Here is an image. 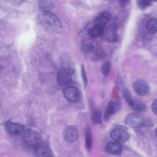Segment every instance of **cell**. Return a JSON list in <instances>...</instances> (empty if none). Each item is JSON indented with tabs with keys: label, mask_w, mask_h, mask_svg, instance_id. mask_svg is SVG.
<instances>
[{
	"label": "cell",
	"mask_w": 157,
	"mask_h": 157,
	"mask_svg": "<svg viewBox=\"0 0 157 157\" xmlns=\"http://www.w3.org/2000/svg\"><path fill=\"white\" fill-rule=\"evenodd\" d=\"M37 157H52L53 154L49 147L45 143L41 142L33 147Z\"/></svg>",
	"instance_id": "obj_6"
},
{
	"label": "cell",
	"mask_w": 157,
	"mask_h": 157,
	"mask_svg": "<svg viewBox=\"0 0 157 157\" xmlns=\"http://www.w3.org/2000/svg\"><path fill=\"white\" fill-rule=\"evenodd\" d=\"M0 68H1V66H0Z\"/></svg>",
	"instance_id": "obj_29"
},
{
	"label": "cell",
	"mask_w": 157,
	"mask_h": 157,
	"mask_svg": "<svg viewBox=\"0 0 157 157\" xmlns=\"http://www.w3.org/2000/svg\"><path fill=\"white\" fill-rule=\"evenodd\" d=\"M63 136L67 143H73L77 140L79 137V132L77 128L73 125H68L64 128Z\"/></svg>",
	"instance_id": "obj_3"
},
{
	"label": "cell",
	"mask_w": 157,
	"mask_h": 157,
	"mask_svg": "<svg viewBox=\"0 0 157 157\" xmlns=\"http://www.w3.org/2000/svg\"><path fill=\"white\" fill-rule=\"evenodd\" d=\"M113 101H110L108 103L105 111L103 119L105 122L109 121L112 116L116 112L113 105Z\"/></svg>",
	"instance_id": "obj_15"
},
{
	"label": "cell",
	"mask_w": 157,
	"mask_h": 157,
	"mask_svg": "<svg viewBox=\"0 0 157 157\" xmlns=\"http://www.w3.org/2000/svg\"><path fill=\"white\" fill-rule=\"evenodd\" d=\"M111 18V15L109 12L108 11L101 12L95 19L94 25L103 27L110 21Z\"/></svg>",
	"instance_id": "obj_11"
},
{
	"label": "cell",
	"mask_w": 157,
	"mask_h": 157,
	"mask_svg": "<svg viewBox=\"0 0 157 157\" xmlns=\"http://www.w3.org/2000/svg\"><path fill=\"white\" fill-rule=\"evenodd\" d=\"M81 74L84 86L86 87L87 85L88 81L84 66L82 64L81 66Z\"/></svg>",
	"instance_id": "obj_24"
},
{
	"label": "cell",
	"mask_w": 157,
	"mask_h": 157,
	"mask_svg": "<svg viewBox=\"0 0 157 157\" xmlns=\"http://www.w3.org/2000/svg\"><path fill=\"white\" fill-rule=\"evenodd\" d=\"M5 126L8 132L14 135L21 134L25 127L24 125L11 121L6 122L5 123Z\"/></svg>",
	"instance_id": "obj_10"
},
{
	"label": "cell",
	"mask_w": 157,
	"mask_h": 157,
	"mask_svg": "<svg viewBox=\"0 0 157 157\" xmlns=\"http://www.w3.org/2000/svg\"><path fill=\"white\" fill-rule=\"evenodd\" d=\"M106 150L109 153L117 155L120 154L122 150V146L119 142L111 141L106 145Z\"/></svg>",
	"instance_id": "obj_12"
},
{
	"label": "cell",
	"mask_w": 157,
	"mask_h": 157,
	"mask_svg": "<svg viewBox=\"0 0 157 157\" xmlns=\"http://www.w3.org/2000/svg\"><path fill=\"white\" fill-rule=\"evenodd\" d=\"M157 100L156 99L153 101L151 105L152 110L153 113L156 115H157Z\"/></svg>",
	"instance_id": "obj_27"
},
{
	"label": "cell",
	"mask_w": 157,
	"mask_h": 157,
	"mask_svg": "<svg viewBox=\"0 0 157 157\" xmlns=\"http://www.w3.org/2000/svg\"><path fill=\"white\" fill-rule=\"evenodd\" d=\"M81 49L82 51L84 53H90L93 51L94 48L91 44H85L82 45Z\"/></svg>",
	"instance_id": "obj_26"
},
{
	"label": "cell",
	"mask_w": 157,
	"mask_h": 157,
	"mask_svg": "<svg viewBox=\"0 0 157 157\" xmlns=\"http://www.w3.org/2000/svg\"><path fill=\"white\" fill-rule=\"evenodd\" d=\"M146 27L147 29L151 33L155 34L157 32V20L154 18L149 19L147 21Z\"/></svg>",
	"instance_id": "obj_19"
},
{
	"label": "cell",
	"mask_w": 157,
	"mask_h": 157,
	"mask_svg": "<svg viewBox=\"0 0 157 157\" xmlns=\"http://www.w3.org/2000/svg\"><path fill=\"white\" fill-rule=\"evenodd\" d=\"M134 91L138 95L144 96L148 94L150 92V87L145 81L139 79L135 81L132 85Z\"/></svg>",
	"instance_id": "obj_5"
},
{
	"label": "cell",
	"mask_w": 157,
	"mask_h": 157,
	"mask_svg": "<svg viewBox=\"0 0 157 157\" xmlns=\"http://www.w3.org/2000/svg\"><path fill=\"white\" fill-rule=\"evenodd\" d=\"M38 7L40 10L43 12H50L54 7V2L51 0H41L39 1Z\"/></svg>",
	"instance_id": "obj_14"
},
{
	"label": "cell",
	"mask_w": 157,
	"mask_h": 157,
	"mask_svg": "<svg viewBox=\"0 0 157 157\" xmlns=\"http://www.w3.org/2000/svg\"><path fill=\"white\" fill-rule=\"evenodd\" d=\"M122 93L125 101L129 107H131L133 103L134 100L130 92L127 88H124Z\"/></svg>",
	"instance_id": "obj_20"
},
{
	"label": "cell",
	"mask_w": 157,
	"mask_h": 157,
	"mask_svg": "<svg viewBox=\"0 0 157 157\" xmlns=\"http://www.w3.org/2000/svg\"><path fill=\"white\" fill-rule=\"evenodd\" d=\"M92 122L94 124H100L101 123V113L99 110H96L93 112L91 117Z\"/></svg>",
	"instance_id": "obj_21"
},
{
	"label": "cell",
	"mask_w": 157,
	"mask_h": 157,
	"mask_svg": "<svg viewBox=\"0 0 157 157\" xmlns=\"http://www.w3.org/2000/svg\"><path fill=\"white\" fill-rule=\"evenodd\" d=\"M111 68V64L109 61L105 62L102 65L101 71L102 74L105 76H108L110 73Z\"/></svg>",
	"instance_id": "obj_22"
},
{
	"label": "cell",
	"mask_w": 157,
	"mask_h": 157,
	"mask_svg": "<svg viewBox=\"0 0 157 157\" xmlns=\"http://www.w3.org/2000/svg\"><path fill=\"white\" fill-rule=\"evenodd\" d=\"M57 82L60 85H65L70 84L71 81V75L62 70H59L57 75Z\"/></svg>",
	"instance_id": "obj_13"
},
{
	"label": "cell",
	"mask_w": 157,
	"mask_h": 157,
	"mask_svg": "<svg viewBox=\"0 0 157 157\" xmlns=\"http://www.w3.org/2000/svg\"><path fill=\"white\" fill-rule=\"evenodd\" d=\"M139 7L141 9H144L151 4V1L149 0H138L136 1Z\"/></svg>",
	"instance_id": "obj_23"
},
{
	"label": "cell",
	"mask_w": 157,
	"mask_h": 157,
	"mask_svg": "<svg viewBox=\"0 0 157 157\" xmlns=\"http://www.w3.org/2000/svg\"><path fill=\"white\" fill-rule=\"evenodd\" d=\"M61 66L62 70L71 75L75 71V65L69 57L66 54L61 57Z\"/></svg>",
	"instance_id": "obj_8"
},
{
	"label": "cell",
	"mask_w": 157,
	"mask_h": 157,
	"mask_svg": "<svg viewBox=\"0 0 157 157\" xmlns=\"http://www.w3.org/2000/svg\"><path fill=\"white\" fill-rule=\"evenodd\" d=\"M42 17L44 22L50 27L55 30L61 29L62 24L58 18L50 12H43Z\"/></svg>",
	"instance_id": "obj_4"
},
{
	"label": "cell",
	"mask_w": 157,
	"mask_h": 157,
	"mask_svg": "<svg viewBox=\"0 0 157 157\" xmlns=\"http://www.w3.org/2000/svg\"><path fill=\"white\" fill-rule=\"evenodd\" d=\"M129 2V0H120L119 1V3L121 6L124 7L128 5Z\"/></svg>",
	"instance_id": "obj_28"
},
{
	"label": "cell",
	"mask_w": 157,
	"mask_h": 157,
	"mask_svg": "<svg viewBox=\"0 0 157 157\" xmlns=\"http://www.w3.org/2000/svg\"><path fill=\"white\" fill-rule=\"evenodd\" d=\"M22 139L28 146L34 147L42 141V138L37 132L30 129H24L21 133Z\"/></svg>",
	"instance_id": "obj_2"
},
{
	"label": "cell",
	"mask_w": 157,
	"mask_h": 157,
	"mask_svg": "<svg viewBox=\"0 0 157 157\" xmlns=\"http://www.w3.org/2000/svg\"><path fill=\"white\" fill-rule=\"evenodd\" d=\"M103 27L94 25L90 28L88 31L89 35L93 38H97L102 36L104 33Z\"/></svg>",
	"instance_id": "obj_16"
},
{
	"label": "cell",
	"mask_w": 157,
	"mask_h": 157,
	"mask_svg": "<svg viewBox=\"0 0 157 157\" xmlns=\"http://www.w3.org/2000/svg\"><path fill=\"white\" fill-rule=\"evenodd\" d=\"M115 84L119 90L122 92L124 88L122 79L119 73H118L117 75Z\"/></svg>",
	"instance_id": "obj_25"
},
{
	"label": "cell",
	"mask_w": 157,
	"mask_h": 157,
	"mask_svg": "<svg viewBox=\"0 0 157 157\" xmlns=\"http://www.w3.org/2000/svg\"><path fill=\"white\" fill-rule=\"evenodd\" d=\"M110 136L115 141L119 142H125L129 138V135L127 132L119 128L112 131L110 134Z\"/></svg>",
	"instance_id": "obj_9"
},
{
	"label": "cell",
	"mask_w": 157,
	"mask_h": 157,
	"mask_svg": "<svg viewBox=\"0 0 157 157\" xmlns=\"http://www.w3.org/2000/svg\"><path fill=\"white\" fill-rule=\"evenodd\" d=\"M63 94L65 98L71 102H76L79 99V91L73 86H68L65 88L63 90Z\"/></svg>",
	"instance_id": "obj_7"
},
{
	"label": "cell",
	"mask_w": 157,
	"mask_h": 157,
	"mask_svg": "<svg viewBox=\"0 0 157 157\" xmlns=\"http://www.w3.org/2000/svg\"><path fill=\"white\" fill-rule=\"evenodd\" d=\"M130 108L138 112H144L146 110L145 104L142 101L138 99L134 100L132 106Z\"/></svg>",
	"instance_id": "obj_18"
},
{
	"label": "cell",
	"mask_w": 157,
	"mask_h": 157,
	"mask_svg": "<svg viewBox=\"0 0 157 157\" xmlns=\"http://www.w3.org/2000/svg\"><path fill=\"white\" fill-rule=\"evenodd\" d=\"M85 146L86 149L90 151L92 147V136L89 126H88L85 132Z\"/></svg>",
	"instance_id": "obj_17"
},
{
	"label": "cell",
	"mask_w": 157,
	"mask_h": 157,
	"mask_svg": "<svg viewBox=\"0 0 157 157\" xmlns=\"http://www.w3.org/2000/svg\"><path fill=\"white\" fill-rule=\"evenodd\" d=\"M127 125L136 128H151L154 126L152 120L143 114L133 113L128 115L125 120Z\"/></svg>",
	"instance_id": "obj_1"
}]
</instances>
